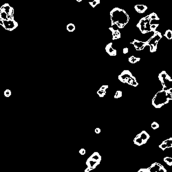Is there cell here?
I'll use <instances>...</instances> for the list:
<instances>
[{"label":"cell","mask_w":172,"mask_h":172,"mask_svg":"<svg viewBox=\"0 0 172 172\" xmlns=\"http://www.w3.org/2000/svg\"><path fill=\"white\" fill-rule=\"evenodd\" d=\"M160 149H161L162 151H165L166 149L172 147V138H168L167 140L164 141L161 144L159 145Z\"/></svg>","instance_id":"14"},{"label":"cell","mask_w":172,"mask_h":172,"mask_svg":"<svg viewBox=\"0 0 172 172\" xmlns=\"http://www.w3.org/2000/svg\"><path fill=\"white\" fill-rule=\"evenodd\" d=\"M163 160L169 166H172V158H171V157H168V156L165 157L163 159Z\"/></svg>","instance_id":"22"},{"label":"cell","mask_w":172,"mask_h":172,"mask_svg":"<svg viewBox=\"0 0 172 172\" xmlns=\"http://www.w3.org/2000/svg\"><path fill=\"white\" fill-rule=\"evenodd\" d=\"M0 11H4L8 14V19H14V9L8 4H4L0 8Z\"/></svg>","instance_id":"10"},{"label":"cell","mask_w":172,"mask_h":172,"mask_svg":"<svg viewBox=\"0 0 172 172\" xmlns=\"http://www.w3.org/2000/svg\"><path fill=\"white\" fill-rule=\"evenodd\" d=\"M0 25L6 30L9 31H13L15 28H17L18 23L14 19H6L0 20Z\"/></svg>","instance_id":"9"},{"label":"cell","mask_w":172,"mask_h":172,"mask_svg":"<svg viewBox=\"0 0 172 172\" xmlns=\"http://www.w3.org/2000/svg\"><path fill=\"white\" fill-rule=\"evenodd\" d=\"M119 79L122 83H127L133 87H136L138 85L136 79L129 70L123 71V72L119 76Z\"/></svg>","instance_id":"5"},{"label":"cell","mask_w":172,"mask_h":172,"mask_svg":"<svg viewBox=\"0 0 172 172\" xmlns=\"http://www.w3.org/2000/svg\"><path fill=\"white\" fill-rule=\"evenodd\" d=\"M137 172H149V171H148V168L147 169H139V171H138Z\"/></svg>","instance_id":"29"},{"label":"cell","mask_w":172,"mask_h":172,"mask_svg":"<svg viewBox=\"0 0 172 172\" xmlns=\"http://www.w3.org/2000/svg\"><path fill=\"white\" fill-rule=\"evenodd\" d=\"M131 43L133 44L134 48H135L136 50H138V51L143 50L146 47V46H145V42L141 41H138V40H137V39H133V41Z\"/></svg>","instance_id":"13"},{"label":"cell","mask_w":172,"mask_h":172,"mask_svg":"<svg viewBox=\"0 0 172 172\" xmlns=\"http://www.w3.org/2000/svg\"><path fill=\"white\" fill-rule=\"evenodd\" d=\"M108 88V85H103L101 88H100V90L97 92V94L100 96V97H103L106 94V90Z\"/></svg>","instance_id":"17"},{"label":"cell","mask_w":172,"mask_h":172,"mask_svg":"<svg viewBox=\"0 0 172 172\" xmlns=\"http://www.w3.org/2000/svg\"><path fill=\"white\" fill-rule=\"evenodd\" d=\"M101 161V154L96 151L88 158L86 161L87 168L85 169L84 172H90L98 166Z\"/></svg>","instance_id":"3"},{"label":"cell","mask_w":172,"mask_h":172,"mask_svg":"<svg viewBox=\"0 0 172 172\" xmlns=\"http://www.w3.org/2000/svg\"><path fill=\"white\" fill-rule=\"evenodd\" d=\"M158 79L161 82L164 90H172V79L165 71L161 72L158 75Z\"/></svg>","instance_id":"7"},{"label":"cell","mask_w":172,"mask_h":172,"mask_svg":"<svg viewBox=\"0 0 172 172\" xmlns=\"http://www.w3.org/2000/svg\"><path fill=\"white\" fill-rule=\"evenodd\" d=\"M151 127L153 130H157L158 127H159V124L157 122H153V123H151Z\"/></svg>","instance_id":"27"},{"label":"cell","mask_w":172,"mask_h":172,"mask_svg":"<svg viewBox=\"0 0 172 172\" xmlns=\"http://www.w3.org/2000/svg\"><path fill=\"white\" fill-rule=\"evenodd\" d=\"M128 52H129V49H128V48H124L123 50V54H127L128 53Z\"/></svg>","instance_id":"30"},{"label":"cell","mask_w":172,"mask_h":172,"mask_svg":"<svg viewBox=\"0 0 172 172\" xmlns=\"http://www.w3.org/2000/svg\"><path fill=\"white\" fill-rule=\"evenodd\" d=\"M100 3H101L100 0H94V1H90V2H89L90 5L92 8H95L97 5H98V4H100Z\"/></svg>","instance_id":"23"},{"label":"cell","mask_w":172,"mask_h":172,"mask_svg":"<svg viewBox=\"0 0 172 172\" xmlns=\"http://www.w3.org/2000/svg\"><path fill=\"white\" fill-rule=\"evenodd\" d=\"M4 94L6 97L8 98V97H10V96H11V94H12V92H11V91L9 90V89H7V90H6L4 91Z\"/></svg>","instance_id":"25"},{"label":"cell","mask_w":172,"mask_h":172,"mask_svg":"<svg viewBox=\"0 0 172 172\" xmlns=\"http://www.w3.org/2000/svg\"><path fill=\"white\" fill-rule=\"evenodd\" d=\"M109 30L112 32L113 40H116L120 38L121 35H120V32L119 31V28L116 25L112 24V26L109 28Z\"/></svg>","instance_id":"12"},{"label":"cell","mask_w":172,"mask_h":172,"mask_svg":"<svg viewBox=\"0 0 172 172\" xmlns=\"http://www.w3.org/2000/svg\"><path fill=\"white\" fill-rule=\"evenodd\" d=\"M159 26V24H151V26H150V29H151V32H154L156 31V29Z\"/></svg>","instance_id":"24"},{"label":"cell","mask_w":172,"mask_h":172,"mask_svg":"<svg viewBox=\"0 0 172 172\" xmlns=\"http://www.w3.org/2000/svg\"><path fill=\"white\" fill-rule=\"evenodd\" d=\"M149 172H167L165 168L158 162H154L148 168Z\"/></svg>","instance_id":"11"},{"label":"cell","mask_w":172,"mask_h":172,"mask_svg":"<svg viewBox=\"0 0 172 172\" xmlns=\"http://www.w3.org/2000/svg\"><path fill=\"white\" fill-rule=\"evenodd\" d=\"M82 1H83V0H77V1H78V2H81Z\"/></svg>","instance_id":"32"},{"label":"cell","mask_w":172,"mask_h":172,"mask_svg":"<svg viewBox=\"0 0 172 172\" xmlns=\"http://www.w3.org/2000/svg\"><path fill=\"white\" fill-rule=\"evenodd\" d=\"M134 9L135 11H136L137 13H140V14H143V13H145V12H146L147 10V6H145V5H139V4H137L134 6Z\"/></svg>","instance_id":"16"},{"label":"cell","mask_w":172,"mask_h":172,"mask_svg":"<svg viewBox=\"0 0 172 172\" xmlns=\"http://www.w3.org/2000/svg\"><path fill=\"white\" fill-rule=\"evenodd\" d=\"M1 15H0V20H1Z\"/></svg>","instance_id":"33"},{"label":"cell","mask_w":172,"mask_h":172,"mask_svg":"<svg viewBox=\"0 0 172 172\" xmlns=\"http://www.w3.org/2000/svg\"><path fill=\"white\" fill-rule=\"evenodd\" d=\"M79 153L83 156V155H85V154H86V151H85V149H81L79 150Z\"/></svg>","instance_id":"28"},{"label":"cell","mask_w":172,"mask_h":172,"mask_svg":"<svg viewBox=\"0 0 172 172\" xmlns=\"http://www.w3.org/2000/svg\"><path fill=\"white\" fill-rule=\"evenodd\" d=\"M67 30L68 32H73L75 30V26H74V24H72V23H70V24H68L67 25Z\"/></svg>","instance_id":"21"},{"label":"cell","mask_w":172,"mask_h":172,"mask_svg":"<svg viewBox=\"0 0 172 172\" xmlns=\"http://www.w3.org/2000/svg\"><path fill=\"white\" fill-rule=\"evenodd\" d=\"M112 24L116 25L119 28H123L130 21V16L127 12L120 8H114L110 11Z\"/></svg>","instance_id":"1"},{"label":"cell","mask_w":172,"mask_h":172,"mask_svg":"<svg viewBox=\"0 0 172 172\" xmlns=\"http://www.w3.org/2000/svg\"><path fill=\"white\" fill-rule=\"evenodd\" d=\"M169 101H172V92L162 90L158 92L152 99V105L156 108H160L167 104Z\"/></svg>","instance_id":"2"},{"label":"cell","mask_w":172,"mask_h":172,"mask_svg":"<svg viewBox=\"0 0 172 172\" xmlns=\"http://www.w3.org/2000/svg\"><path fill=\"white\" fill-rule=\"evenodd\" d=\"M141 60V58H139V57H136L135 56H130V58L128 59V61H129V62L131 63H132V64H134V63H137V62H138L139 61Z\"/></svg>","instance_id":"18"},{"label":"cell","mask_w":172,"mask_h":172,"mask_svg":"<svg viewBox=\"0 0 172 172\" xmlns=\"http://www.w3.org/2000/svg\"><path fill=\"white\" fill-rule=\"evenodd\" d=\"M0 96H1V94H0Z\"/></svg>","instance_id":"34"},{"label":"cell","mask_w":172,"mask_h":172,"mask_svg":"<svg viewBox=\"0 0 172 172\" xmlns=\"http://www.w3.org/2000/svg\"><path fill=\"white\" fill-rule=\"evenodd\" d=\"M149 138H150L149 135L145 131H143L134 138L133 143L138 146H141L145 144Z\"/></svg>","instance_id":"8"},{"label":"cell","mask_w":172,"mask_h":172,"mask_svg":"<svg viewBox=\"0 0 172 172\" xmlns=\"http://www.w3.org/2000/svg\"><path fill=\"white\" fill-rule=\"evenodd\" d=\"M122 95H123L122 92L119 90V91L116 92V94H115V95H114V98H115V99H118V98H120V97L122 96Z\"/></svg>","instance_id":"26"},{"label":"cell","mask_w":172,"mask_h":172,"mask_svg":"<svg viewBox=\"0 0 172 172\" xmlns=\"http://www.w3.org/2000/svg\"><path fill=\"white\" fill-rule=\"evenodd\" d=\"M95 132H96V133H99L101 132V129L98 128V127L96 128V129H95Z\"/></svg>","instance_id":"31"},{"label":"cell","mask_w":172,"mask_h":172,"mask_svg":"<svg viewBox=\"0 0 172 172\" xmlns=\"http://www.w3.org/2000/svg\"><path fill=\"white\" fill-rule=\"evenodd\" d=\"M151 20L149 18V15L145 17L141 18L139 22L137 24V28H139V30L141 31L142 34H146L149 32H151L150 26L151 25Z\"/></svg>","instance_id":"6"},{"label":"cell","mask_w":172,"mask_h":172,"mask_svg":"<svg viewBox=\"0 0 172 172\" xmlns=\"http://www.w3.org/2000/svg\"><path fill=\"white\" fill-rule=\"evenodd\" d=\"M149 18L151 19L152 21L153 20H157V21L160 20V18L158 17V16L156 13H151V14H149Z\"/></svg>","instance_id":"20"},{"label":"cell","mask_w":172,"mask_h":172,"mask_svg":"<svg viewBox=\"0 0 172 172\" xmlns=\"http://www.w3.org/2000/svg\"><path fill=\"white\" fill-rule=\"evenodd\" d=\"M162 35L158 31H156L154 32V35L151 36L147 41H145V46H149L150 48V53H155L157 50L158 41L162 39Z\"/></svg>","instance_id":"4"},{"label":"cell","mask_w":172,"mask_h":172,"mask_svg":"<svg viewBox=\"0 0 172 172\" xmlns=\"http://www.w3.org/2000/svg\"><path fill=\"white\" fill-rule=\"evenodd\" d=\"M164 36L167 39H169V40L172 39V30H167L166 32H165Z\"/></svg>","instance_id":"19"},{"label":"cell","mask_w":172,"mask_h":172,"mask_svg":"<svg viewBox=\"0 0 172 172\" xmlns=\"http://www.w3.org/2000/svg\"><path fill=\"white\" fill-rule=\"evenodd\" d=\"M106 53L110 56H116L117 54L116 50L112 47V43H109L106 47Z\"/></svg>","instance_id":"15"}]
</instances>
